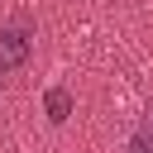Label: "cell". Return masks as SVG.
Wrapping results in <instances>:
<instances>
[{"label": "cell", "instance_id": "cell-1", "mask_svg": "<svg viewBox=\"0 0 153 153\" xmlns=\"http://www.w3.org/2000/svg\"><path fill=\"white\" fill-rule=\"evenodd\" d=\"M29 53H33V33L29 29H0V76L5 72H14V67H24L29 62Z\"/></svg>", "mask_w": 153, "mask_h": 153}, {"label": "cell", "instance_id": "cell-2", "mask_svg": "<svg viewBox=\"0 0 153 153\" xmlns=\"http://www.w3.org/2000/svg\"><path fill=\"white\" fill-rule=\"evenodd\" d=\"M67 115H72V96H67L62 86H53V91H48V120H53V124H62Z\"/></svg>", "mask_w": 153, "mask_h": 153}, {"label": "cell", "instance_id": "cell-3", "mask_svg": "<svg viewBox=\"0 0 153 153\" xmlns=\"http://www.w3.org/2000/svg\"><path fill=\"white\" fill-rule=\"evenodd\" d=\"M134 153H153V124H143L134 134Z\"/></svg>", "mask_w": 153, "mask_h": 153}]
</instances>
